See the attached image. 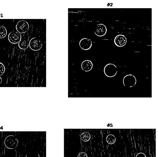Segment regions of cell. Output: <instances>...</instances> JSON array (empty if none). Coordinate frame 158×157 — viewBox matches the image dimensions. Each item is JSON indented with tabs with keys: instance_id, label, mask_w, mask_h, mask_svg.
<instances>
[{
	"instance_id": "16",
	"label": "cell",
	"mask_w": 158,
	"mask_h": 157,
	"mask_svg": "<svg viewBox=\"0 0 158 157\" xmlns=\"http://www.w3.org/2000/svg\"><path fill=\"white\" fill-rule=\"evenodd\" d=\"M5 67L2 63H0V76L2 75L5 72Z\"/></svg>"
},
{
	"instance_id": "19",
	"label": "cell",
	"mask_w": 158,
	"mask_h": 157,
	"mask_svg": "<svg viewBox=\"0 0 158 157\" xmlns=\"http://www.w3.org/2000/svg\"><path fill=\"white\" fill-rule=\"evenodd\" d=\"M2 82V79L0 77V84Z\"/></svg>"
},
{
	"instance_id": "11",
	"label": "cell",
	"mask_w": 158,
	"mask_h": 157,
	"mask_svg": "<svg viewBox=\"0 0 158 157\" xmlns=\"http://www.w3.org/2000/svg\"><path fill=\"white\" fill-rule=\"evenodd\" d=\"M81 139L84 142H88L91 139V135L88 132L83 133L81 135Z\"/></svg>"
},
{
	"instance_id": "17",
	"label": "cell",
	"mask_w": 158,
	"mask_h": 157,
	"mask_svg": "<svg viewBox=\"0 0 158 157\" xmlns=\"http://www.w3.org/2000/svg\"><path fill=\"white\" fill-rule=\"evenodd\" d=\"M77 157H88V156L85 152H82L79 153Z\"/></svg>"
},
{
	"instance_id": "3",
	"label": "cell",
	"mask_w": 158,
	"mask_h": 157,
	"mask_svg": "<svg viewBox=\"0 0 158 157\" xmlns=\"http://www.w3.org/2000/svg\"><path fill=\"white\" fill-rule=\"evenodd\" d=\"M137 82L136 78L132 74H128L124 77L123 83L125 86L128 88H131L136 85Z\"/></svg>"
},
{
	"instance_id": "5",
	"label": "cell",
	"mask_w": 158,
	"mask_h": 157,
	"mask_svg": "<svg viewBox=\"0 0 158 157\" xmlns=\"http://www.w3.org/2000/svg\"><path fill=\"white\" fill-rule=\"evenodd\" d=\"M30 48L34 51H38L42 48V43L40 40L37 38L31 39L29 43Z\"/></svg>"
},
{
	"instance_id": "13",
	"label": "cell",
	"mask_w": 158,
	"mask_h": 157,
	"mask_svg": "<svg viewBox=\"0 0 158 157\" xmlns=\"http://www.w3.org/2000/svg\"><path fill=\"white\" fill-rule=\"evenodd\" d=\"M106 140L107 143L112 145V144L115 143V141H116V138L113 135L110 134L107 136Z\"/></svg>"
},
{
	"instance_id": "15",
	"label": "cell",
	"mask_w": 158,
	"mask_h": 157,
	"mask_svg": "<svg viewBox=\"0 0 158 157\" xmlns=\"http://www.w3.org/2000/svg\"><path fill=\"white\" fill-rule=\"evenodd\" d=\"M26 157H40L39 154L36 152H31L26 155Z\"/></svg>"
},
{
	"instance_id": "18",
	"label": "cell",
	"mask_w": 158,
	"mask_h": 157,
	"mask_svg": "<svg viewBox=\"0 0 158 157\" xmlns=\"http://www.w3.org/2000/svg\"><path fill=\"white\" fill-rule=\"evenodd\" d=\"M136 157H146V156L144 153H140L137 154Z\"/></svg>"
},
{
	"instance_id": "10",
	"label": "cell",
	"mask_w": 158,
	"mask_h": 157,
	"mask_svg": "<svg viewBox=\"0 0 158 157\" xmlns=\"http://www.w3.org/2000/svg\"><path fill=\"white\" fill-rule=\"evenodd\" d=\"M81 67L85 72H89L92 69L93 63L89 60H86L82 63Z\"/></svg>"
},
{
	"instance_id": "14",
	"label": "cell",
	"mask_w": 158,
	"mask_h": 157,
	"mask_svg": "<svg viewBox=\"0 0 158 157\" xmlns=\"http://www.w3.org/2000/svg\"><path fill=\"white\" fill-rule=\"evenodd\" d=\"M7 35V30L4 27L0 26V39H3Z\"/></svg>"
},
{
	"instance_id": "12",
	"label": "cell",
	"mask_w": 158,
	"mask_h": 157,
	"mask_svg": "<svg viewBox=\"0 0 158 157\" xmlns=\"http://www.w3.org/2000/svg\"><path fill=\"white\" fill-rule=\"evenodd\" d=\"M18 46L20 49L25 50L28 48V43L25 40H21L19 42Z\"/></svg>"
},
{
	"instance_id": "7",
	"label": "cell",
	"mask_w": 158,
	"mask_h": 157,
	"mask_svg": "<svg viewBox=\"0 0 158 157\" xmlns=\"http://www.w3.org/2000/svg\"><path fill=\"white\" fill-rule=\"evenodd\" d=\"M107 32V28L106 27L104 24H98L95 28L94 33L98 36H104L106 34Z\"/></svg>"
},
{
	"instance_id": "2",
	"label": "cell",
	"mask_w": 158,
	"mask_h": 157,
	"mask_svg": "<svg viewBox=\"0 0 158 157\" xmlns=\"http://www.w3.org/2000/svg\"><path fill=\"white\" fill-rule=\"evenodd\" d=\"M18 144V140L14 136H8L5 140V145L8 149H15L17 147Z\"/></svg>"
},
{
	"instance_id": "8",
	"label": "cell",
	"mask_w": 158,
	"mask_h": 157,
	"mask_svg": "<svg viewBox=\"0 0 158 157\" xmlns=\"http://www.w3.org/2000/svg\"><path fill=\"white\" fill-rule=\"evenodd\" d=\"M92 42L91 41L87 38H84L82 39L79 42L80 48L85 50H89L92 46Z\"/></svg>"
},
{
	"instance_id": "4",
	"label": "cell",
	"mask_w": 158,
	"mask_h": 157,
	"mask_svg": "<svg viewBox=\"0 0 158 157\" xmlns=\"http://www.w3.org/2000/svg\"><path fill=\"white\" fill-rule=\"evenodd\" d=\"M29 28V24L25 20H20L16 25L17 30L21 34L26 32Z\"/></svg>"
},
{
	"instance_id": "1",
	"label": "cell",
	"mask_w": 158,
	"mask_h": 157,
	"mask_svg": "<svg viewBox=\"0 0 158 157\" xmlns=\"http://www.w3.org/2000/svg\"><path fill=\"white\" fill-rule=\"evenodd\" d=\"M104 72L107 77H113L116 75L118 72L117 68L115 65L109 63L104 68Z\"/></svg>"
},
{
	"instance_id": "9",
	"label": "cell",
	"mask_w": 158,
	"mask_h": 157,
	"mask_svg": "<svg viewBox=\"0 0 158 157\" xmlns=\"http://www.w3.org/2000/svg\"><path fill=\"white\" fill-rule=\"evenodd\" d=\"M127 40L125 36L122 35H119L115 37L114 42L117 46L122 47L126 43Z\"/></svg>"
},
{
	"instance_id": "6",
	"label": "cell",
	"mask_w": 158,
	"mask_h": 157,
	"mask_svg": "<svg viewBox=\"0 0 158 157\" xmlns=\"http://www.w3.org/2000/svg\"><path fill=\"white\" fill-rule=\"evenodd\" d=\"M21 35L18 32L13 31L9 34L8 39L11 43L13 44L18 43L21 41Z\"/></svg>"
}]
</instances>
